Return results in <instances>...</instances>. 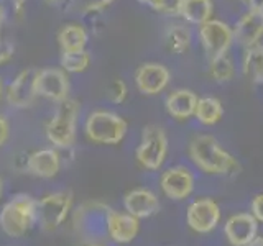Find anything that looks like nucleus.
Instances as JSON below:
<instances>
[{
    "label": "nucleus",
    "mask_w": 263,
    "mask_h": 246,
    "mask_svg": "<svg viewBox=\"0 0 263 246\" xmlns=\"http://www.w3.org/2000/svg\"><path fill=\"white\" fill-rule=\"evenodd\" d=\"M189 159L204 174L224 176L240 169L238 161L212 135H196L187 146Z\"/></svg>",
    "instance_id": "1"
},
{
    "label": "nucleus",
    "mask_w": 263,
    "mask_h": 246,
    "mask_svg": "<svg viewBox=\"0 0 263 246\" xmlns=\"http://www.w3.org/2000/svg\"><path fill=\"white\" fill-rule=\"evenodd\" d=\"M128 131L127 120L119 113L99 109L87 115L84 133L89 141L96 145H119Z\"/></svg>",
    "instance_id": "2"
},
{
    "label": "nucleus",
    "mask_w": 263,
    "mask_h": 246,
    "mask_svg": "<svg viewBox=\"0 0 263 246\" xmlns=\"http://www.w3.org/2000/svg\"><path fill=\"white\" fill-rule=\"evenodd\" d=\"M81 113V104L74 98H66L64 102L58 104L54 115L46 123L45 133L48 141L54 148H71L76 141V127Z\"/></svg>",
    "instance_id": "3"
},
{
    "label": "nucleus",
    "mask_w": 263,
    "mask_h": 246,
    "mask_svg": "<svg viewBox=\"0 0 263 246\" xmlns=\"http://www.w3.org/2000/svg\"><path fill=\"white\" fill-rule=\"evenodd\" d=\"M36 200L30 195H16L0 210V228L12 238H20L35 223Z\"/></svg>",
    "instance_id": "4"
},
{
    "label": "nucleus",
    "mask_w": 263,
    "mask_h": 246,
    "mask_svg": "<svg viewBox=\"0 0 263 246\" xmlns=\"http://www.w3.org/2000/svg\"><path fill=\"white\" fill-rule=\"evenodd\" d=\"M168 154V135L160 125H146L135 150V158L143 169L158 171Z\"/></svg>",
    "instance_id": "5"
},
{
    "label": "nucleus",
    "mask_w": 263,
    "mask_h": 246,
    "mask_svg": "<svg viewBox=\"0 0 263 246\" xmlns=\"http://www.w3.org/2000/svg\"><path fill=\"white\" fill-rule=\"evenodd\" d=\"M71 205V191H60L43 197V199L36 200L35 205V223H38L46 232L58 228L68 217Z\"/></svg>",
    "instance_id": "6"
},
{
    "label": "nucleus",
    "mask_w": 263,
    "mask_h": 246,
    "mask_svg": "<svg viewBox=\"0 0 263 246\" xmlns=\"http://www.w3.org/2000/svg\"><path fill=\"white\" fill-rule=\"evenodd\" d=\"M201 46L204 49L208 59L217 56L229 54V49L232 48L235 36H234V28L229 27L226 22L211 18L209 22L202 23L197 31Z\"/></svg>",
    "instance_id": "7"
},
{
    "label": "nucleus",
    "mask_w": 263,
    "mask_h": 246,
    "mask_svg": "<svg viewBox=\"0 0 263 246\" xmlns=\"http://www.w3.org/2000/svg\"><path fill=\"white\" fill-rule=\"evenodd\" d=\"M110 207L101 202H87L76 213V228L86 240H97L107 233V217Z\"/></svg>",
    "instance_id": "8"
},
{
    "label": "nucleus",
    "mask_w": 263,
    "mask_h": 246,
    "mask_svg": "<svg viewBox=\"0 0 263 246\" xmlns=\"http://www.w3.org/2000/svg\"><path fill=\"white\" fill-rule=\"evenodd\" d=\"M36 94L48 100L61 104L69 98V77L63 68H45L35 72Z\"/></svg>",
    "instance_id": "9"
},
{
    "label": "nucleus",
    "mask_w": 263,
    "mask_h": 246,
    "mask_svg": "<svg viewBox=\"0 0 263 246\" xmlns=\"http://www.w3.org/2000/svg\"><path fill=\"white\" fill-rule=\"evenodd\" d=\"M134 79L143 95H158L170 86L171 71L161 63H143L137 68Z\"/></svg>",
    "instance_id": "10"
},
{
    "label": "nucleus",
    "mask_w": 263,
    "mask_h": 246,
    "mask_svg": "<svg viewBox=\"0 0 263 246\" xmlns=\"http://www.w3.org/2000/svg\"><path fill=\"white\" fill-rule=\"evenodd\" d=\"M186 221L196 233H211L220 221V207L212 199H197L187 207Z\"/></svg>",
    "instance_id": "11"
},
{
    "label": "nucleus",
    "mask_w": 263,
    "mask_h": 246,
    "mask_svg": "<svg viewBox=\"0 0 263 246\" xmlns=\"http://www.w3.org/2000/svg\"><path fill=\"white\" fill-rule=\"evenodd\" d=\"M33 69H23L5 87V100L13 109H30L38 97Z\"/></svg>",
    "instance_id": "12"
},
{
    "label": "nucleus",
    "mask_w": 263,
    "mask_h": 246,
    "mask_svg": "<svg viewBox=\"0 0 263 246\" xmlns=\"http://www.w3.org/2000/svg\"><path fill=\"white\" fill-rule=\"evenodd\" d=\"M194 174L184 166L168 168L160 177V186L164 195L173 200H184L194 191Z\"/></svg>",
    "instance_id": "13"
},
{
    "label": "nucleus",
    "mask_w": 263,
    "mask_h": 246,
    "mask_svg": "<svg viewBox=\"0 0 263 246\" xmlns=\"http://www.w3.org/2000/svg\"><path fill=\"white\" fill-rule=\"evenodd\" d=\"M234 36L238 45L250 48L260 45L263 39V10L249 8L234 27Z\"/></svg>",
    "instance_id": "14"
},
{
    "label": "nucleus",
    "mask_w": 263,
    "mask_h": 246,
    "mask_svg": "<svg viewBox=\"0 0 263 246\" xmlns=\"http://www.w3.org/2000/svg\"><path fill=\"white\" fill-rule=\"evenodd\" d=\"M258 232V220L252 213H235L224 225V233L232 246H247Z\"/></svg>",
    "instance_id": "15"
},
{
    "label": "nucleus",
    "mask_w": 263,
    "mask_h": 246,
    "mask_svg": "<svg viewBox=\"0 0 263 246\" xmlns=\"http://www.w3.org/2000/svg\"><path fill=\"white\" fill-rule=\"evenodd\" d=\"M123 207L127 213L140 218H148L160 210V200L150 189H134L123 197Z\"/></svg>",
    "instance_id": "16"
},
{
    "label": "nucleus",
    "mask_w": 263,
    "mask_h": 246,
    "mask_svg": "<svg viewBox=\"0 0 263 246\" xmlns=\"http://www.w3.org/2000/svg\"><path fill=\"white\" fill-rule=\"evenodd\" d=\"M197 97L191 89H175L164 98V109L170 117L178 121H184L194 117Z\"/></svg>",
    "instance_id": "17"
},
{
    "label": "nucleus",
    "mask_w": 263,
    "mask_h": 246,
    "mask_svg": "<svg viewBox=\"0 0 263 246\" xmlns=\"http://www.w3.org/2000/svg\"><path fill=\"white\" fill-rule=\"evenodd\" d=\"M138 230L140 223L137 217L110 209L109 217H107V235L115 243H130L132 240H135Z\"/></svg>",
    "instance_id": "18"
},
{
    "label": "nucleus",
    "mask_w": 263,
    "mask_h": 246,
    "mask_svg": "<svg viewBox=\"0 0 263 246\" xmlns=\"http://www.w3.org/2000/svg\"><path fill=\"white\" fill-rule=\"evenodd\" d=\"M61 168V158L54 148H45L31 153L27 158V171L36 177H54Z\"/></svg>",
    "instance_id": "19"
},
{
    "label": "nucleus",
    "mask_w": 263,
    "mask_h": 246,
    "mask_svg": "<svg viewBox=\"0 0 263 246\" xmlns=\"http://www.w3.org/2000/svg\"><path fill=\"white\" fill-rule=\"evenodd\" d=\"M87 41H89L87 31L79 23H68L58 31V45H60L63 53L86 49Z\"/></svg>",
    "instance_id": "20"
},
{
    "label": "nucleus",
    "mask_w": 263,
    "mask_h": 246,
    "mask_svg": "<svg viewBox=\"0 0 263 246\" xmlns=\"http://www.w3.org/2000/svg\"><path fill=\"white\" fill-rule=\"evenodd\" d=\"M224 117V105L217 97H199L197 98V105L194 110V118L204 127H212Z\"/></svg>",
    "instance_id": "21"
},
{
    "label": "nucleus",
    "mask_w": 263,
    "mask_h": 246,
    "mask_svg": "<svg viewBox=\"0 0 263 246\" xmlns=\"http://www.w3.org/2000/svg\"><path fill=\"white\" fill-rule=\"evenodd\" d=\"M242 72L253 84H263V45L245 48L242 56Z\"/></svg>",
    "instance_id": "22"
},
{
    "label": "nucleus",
    "mask_w": 263,
    "mask_h": 246,
    "mask_svg": "<svg viewBox=\"0 0 263 246\" xmlns=\"http://www.w3.org/2000/svg\"><path fill=\"white\" fill-rule=\"evenodd\" d=\"M164 43L171 53L184 54L189 51L193 43V35L186 25L183 23H171L164 31Z\"/></svg>",
    "instance_id": "23"
},
{
    "label": "nucleus",
    "mask_w": 263,
    "mask_h": 246,
    "mask_svg": "<svg viewBox=\"0 0 263 246\" xmlns=\"http://www.w3.org/2000/svg\"><path fill=\"white\" fill-rule=\"evenodd\" d=\"M214 15V2L212 0H184L179 16L191 23L201 27L202 23L209 22Z\"/></svg>",
    "instance_id": "24"
},
{
    "label": "nucleus",
    "mask_w": 263,
    "mask_h": 246,
    "mask_svg": "<svg viewBox=\"0 0 263 246\" xmlns=\"http://www.w3.org/2000/svg\"><path fill=\"white\" fill-rule=\"evenodd\" d=\"M208 74L217 84H227L235 77V63L229 54L212 57L209 59Z\"/></svg>",
    "instance_id": "25"
},
{
    "label": "nucleus",
    "mask_w": 263,
    "mask_h": 246,
    "mask_svg": "<svg viewBox=\"0 0 263 246\" xmlns=\"http://www.w3.org/2000/svg\"><path fill=\"white\" fill-rule=\"evenodd\" d=\"M92 57L87 49H81V51H66L61 53V68L66 72L71 74H81L89 69Z\"/></svg>",
    "instance_id": "26"
},
{
    "label": "nucleus",
    "mask_w": 263,
    "mask_h": 246,
    "mask_svg": "<svg viewBox=\"0 0 263 246\" xmlns=\"http://www.w3.org/2000/svg\"><path fill=\"white\" fill-rule=\"evenodd\" d=\"M128 97V87L127 82L122 79H114L109 86V98L114 104H123Z\"/></svg>",
    "instance_id": "27"
},
{
    "label": "nucleus",
    "mask_w": 263,
    "mask_h": 246,
    "mask_svg": "<svg viewBox=\"0 0 263 246\" xmlns=\"http://www.w3.org/2000/svg\"><path fill=\"white\" fill-rule=\"evenodd\" d=\"M183 2L184 0H163L160 13L168 15V16H179L181 8H183Z\"/></svg>",
    "instance_id": "28"
},
{
    "label": "nucleus",
    "mask_w": 263,
    "mask_h": 246,
    "mask_svg": "<svg viewBox=\"0 0 263 246\" xmlns=\"http://www.w3.org/2000/svg\"><path fill=\"white\" fill-rule=\"evenodd\" d=\"M84 2L86 12H101L109 5H112L115 0H82Z\"/></svg>",
    "instance_id": "29"
},
{
    "label": "nucleus",
    "mask_w": 263,
    "mask_h": 246,
    "mask_svg": "<svg viewBox=\"0 0 263 246\" xmlns=\"http://www.w3.org/2000/svg\"><path fill=\"white\" fill-rule=\"evenodd\" d=\"M250 209H252V215L258 221H263V194H258L253 197Z\"/></svg>",
    "instance_id": "30"
},
{
    "label": "nucleus",
    "mask_w": 263,
    "mask_h": 246,
    "mask_svg": "<svg viewBox=\"0 0 263 246\" xmlns=\"http://www.w3.org/2000/svg\"><path fill=\"white\" fill-rule=\"evenodd\" d=\"M8 136H10V123H8L5 115L0 113V146L7 143Z\"/></svg>",
    "instance_id": "31"
},
{
    "label": "nucleus",
    "mask_w": 263,
    "mask_h": 246,
    "mask_svg": "<svg viewBox=\"0 0 263 246\" xmlns=\"http://www.w3.org/2000/svg\"><path fill=\"white\" fill-rule=\"evenodd\" d=\"M13 57V48L12 45L8 43H4L2 39H0V66H4L5 63H8Z\"/></svg>",
    "instance_id": "32"
},
{
    "label": "nucleus",
    "mask_w": 263,
    "mask_h": 246,
    "mask_svg": "<svg viewBox=\"0 0 263 246\" xmlns=\"http://www.w3.org/2000/svg\"><path fill=\"white\" fill-rule=\"evenodd\" d=\"M138 4H142V5H146V7H150L152 10L155 12H161V5H163V0H137Z\"/></svg>",
    "instance_id": "33"
},
{
    "label": "nucleus",
    "mask_w": 263,
    "mask_h": 246,
    "mask_svg": "<svg viewBox=\"0 0 263 246\" xmlns=\"http://www.w3.org/2000/svg\"><path fill=\"white\" fill-rule=\"evenodd\" d=\"M25 7H27V0H13V10L15 13L22 16L25 12Z\"/></svg>",
    "instance_id": "34"
},
{
    "label": "nucleus",
    "mask_w": 263,
    "mask_h": 246,
    "mask_svg": "<svg viewBox=\"0 0 263 246\" xmlns=\"http://www.w3.org/2000/svg\"><path fill=\"white\" fill-rule=\"evenodd\" d=\"M249 8H257V10H263V0H240Z\"/></svg>",
    "instance_id": "35"
},
{
    "label": "nucleus",
    "mask_w": 263,
    "mask_h": 246,
    "mask_svg": "<svg viewBox=\"0 0 263 246\" xmlns=\"http://www.w3.org/2000/svg\"><path fill=\"white\" fill-rule=\"evenodd\" d=\"M247 246H263V236H255Z\"/></svg>",
    "instance_id": "36"
},
{
    "label": "nucleus",
    "mask_w": 263,
    "mask_h": 246,
    "mask_svg": "<svg viewBox=\"0 0 263 246\" xmlns=\"http://www.w3.org/2000/svg\"><path fill=\"white\" fill-rule=\"evenodd\" d=\"M5 95V84H4V79L0 77V98Z\"/></svg>",
    "instance_id": "37"
},
{
    "label": "nucleus",
    "mask_w": 263,
    "mask_h": 246,
    "mask_svg": "<svg viewBox=\"0 0 263 246\" xmlns=\"http://www.w3.org/2000/svg\"><path fill=\"white\" fill-rule=\"evenodd\" d=\"M2 23H4V7L0 5V33H2Z\"/></svg>",
    "instance_id": "38"
},
{
    "label": "nucleus",
    "mask_w": 263,
    "mask_h": 246,
    "mask_svg": "<svg viewBox=\"0 0 263 246\" xmlns=\"http://www.w3.org/2000/svg\"><path fill=\"white\" fill-rule=\"evenodd\" d=\"M46 4H56V2H60V0H45Z\"/></svg>",
    "instance_id": "39"
},
{
    "label": "nucleus",
    "mask_w": 263,
    "mask_h": 246,
    "mask_svg": "<svg viewBox=\"0 0 263 246\" xmlns=\"http://www.w3.org/2000/svg\"><path fill=\"white\" fill-rule=\"evenodd\" d=\"M2 189H4L2 187V180H0V197H2Z\"/></svg>",
    "instance_id": "40"
},
{
    "label": "nucleus",
    "mask_w": 263,
    "mask_h": 246,
    "mask_svg": "<svg viewBox=\"0 0 263 246\" xmlns=\"http://www.w3.org/2000/svg\"><path fill=\"white\" fill-rule=\"evenodd\" d=\"M86 246H102V244H96V243H89V244H86Z\"/></svg>",
    "instance_id": "41"
}]
</instances>
